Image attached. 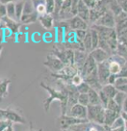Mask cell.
I'll use <instances>...</instances> for the list:
<instances>
[{
	"label": "cell",
	"mask_w": 127,
	"mask_h": 131,
	"mask_svg": "<svg viewBox=\"0 0 127 131\" xmlns=\"http://www.w3.org/2000/svg\"><path fill=\"white\" fill-rule=\"evenodd\" d=\"M102 91L107 94V96L110 98V99H114L115 96L117 95V94L119 93L117 87L115 85H110V84H107L105 86H103Z\"/></svg>",
	"instance_id": "44dd1931"
},
{
	"label": "cell",
	"mask_w": 127,
	"mask_h": 131,
	"mask_svg": "<svg viewBox=\"0 0 127 131\" xmlns=\"http://www.w3.org/2000/svg\"><path fill=\"white\" fill-rule=\"evenodd\" d=\"M119 116H120V114H119V113H116V112L111 111L109 109H105V121H104V125H103L105 130H110V127L112 126V124Z\"/></svg>",
	"instance_id": "9a60e30c"
},
{
	"label": "cell",
	"mask_w": 127,
	"mask_h": 131,
	"mask_svg": "<svg viewBox=\"0 0 127 131\" xmlns=\"http://www.w3.org/2000/svg\"><path fill=\"white\" fill-rule=\"evenodd\" d=\"M68 24H70V30L72 31H77V30H89L90 25L88 22L85 20H83L81 17H79L78 16H73L72 18H70L67 20Z\"/></svg>",
	"instance_id": "9c48e42d"
},
{
	"label": "cell",
	"mask_w": 127,
	"mask_h": 131,
	"mask_svg": "<svg viewBox=\"0 0 127 131\" xmlns=\"http://www.w3.org/2000/svg\"><path fill=\"white\" fill-rule=\"evenodd\" d=\"M43 66L47 67L50 70H52L54 73L60 72L66 66L64 65L57 57H55L52 54H48L46 56V61L43 63Z\"/></svg>",
	"instance_id": "277c9868"
},
{
	"label": "cell",
	"mask_w": 127,
	"mask_h": 131,
	"mask_svg": "<svg viewBox=\"0 0 127 131\" xmlns=\"http://www.w3.org/2000/svg\"><path fill=\"white\" fill-rule=\"evenodd\" d=\"M123 85H127V78H124V77L117 78V81H116L115 86L119 87V86H123Z\"/></svg>",
	"instance_id": "7bdbcfd3"
},
{
	"label": "cell",
	"mask_w": 127,
	"mask_h": 131,
	"mask_svg": "<svg viewBox=\"0 0 127 131\" xmlns=\"http://www.w3.org/2000/svg\"><path fill=\"white\" fill-rule=\"evenodd\" d=\"M13 124H14V123H11V124L7 127V129L5 131H14V125H13Z\"/></svg>",
	"instance_id": "816d5d0a"
},
{
	"label": "cell",
	"mask_w": 127,
	"mask_h": 131,
	"mask_svg": "<svg viewBox=\"0 0 127 131\" xmlns=\"http://www.w3.org/2000/svg\"><path fill=\"white\" fill-rule=\"evenodd\" d=\"M117 78H118L117 75L111 74L110 77H109V80H108V84H110V85H115L116 81H117Z\"/></svg>",
	"instance_id": "f6af8a7d"
},
{
	"label": "cell",
	"mask_w": 127,
	"mask_h": 131,
	"mask_svg": "<svg viewBox=\"0 0 127 131\" xmlns=\"http://www.w3.org/2000/svg\"><path fill=\"white\" fill-rule=\"evenodd\" d=\"M7 16V11H6V6L3 4H0V18H3Z\"/></svg>",
	"instance_id": "ee69618b"
},
{
	"label": "cell",
	"mask_w": 127,
	"mask_h": 131,
	"mask_svg": "<svg viewBox=\"0 0 127 131\" xmlns=\"http://www.w3.org/2000/svg\"><path fill=\"white\" fill-rule=\"evenodd\" d=\"M88 119H76L73 117H70L68 115H61V117H59L58 119V123H59V128L63 130H67L73 125H77L80 123H88Z\"/></svg>",
	"instance_id": "3957f363"
},
{
	"label": "cell",
	"mask_w": 127,
	"mask_h": 131,
	"mask_svg": "<svg viewBox=\"0 0 127 131\" xmlns=\"http://www.w3.org/2000/svg\"><path fill=\"white\" fill-rule=\"evenodd\" d=\"M94 24L97 25V26H103V27H107V28L116 29V25H117L116 16L113 15V13H111L108 10Z\"/></svg>",
	"instance_id": "5b68a950"
},
{
	"label": "cell",
	"mask_w": 127,
	"mask_h": 131,
	"mask_svg": "<svg viewBox=\"0 0 127 131\" xmlns=\"http://www.w3.org/2000/svg\"><path fill=\"white\" fill-rule=\"evenodd\" d=\"M84 2L87 5V7L90 9V10H91V9H94L96 7L98 1H96V0H84Z\"/></svg>",
	"instance_id": "60d3db41"
},
{
	"label": "cell",
	"mask_w": 127,
	"mask_h": 131,
	"mask_svg": "<svg viewBox=\"0 0 127 131\" xmlns=\"http://www.w3.org/2000/svg\"><path fill=\"white\" fill-rule=\"evenodd\" d=\"M75 32V37H76V41H83L84 39L86 37L88 30H77V31H74Z\"/></svg>",
	"instance_id": "f35d334b"
},
{
	"label": "cell",
	"mask_w": 127,
	"mask_h": 131,
	"mask_svg": "<svg viewBox=\"0 0 127 131\" xmlns=\"http://www.w3.org/2000/svg\"><path fill=\"white\" fill-rule=\"evenodd\" d=\"M1 26H2V22H1V18H0V28H1Z\"/></svg>",
	"instance_id": "11a10c76"
},
{
	"label": "cell",
	"mask_w": 127,
	"mask_h": 131,
	"mask_svg": "<svg viewBox=\"0 0 127 131\" xmlns=\"http://www.w3.org/2000/svg\"><path fill=\"white\" fill-rule=\"evenodd\" d=\"M83 82H84V78L82 77V75H81L80 73H77V74H75L73 77L71 78L70 84H71L72 86L77 88L78 86H80V85L82 84Z\"/></svg>",
	"instance_id": "4dcf8cb0"
},
{
	"label": "cell",
	"mask_w": 127,
	"mask_h": 131,
	"mask_svg": "<svg viewBox=\"0 0 127 131\" xmlns=\"http://www.w3.org/2000/svg\"><path fill=\"white\" fill-rule=\"evenodd\" d=\"M25 1H17L16 2V19L18 22L20 21V18L23 15V8H24Z\"/></svg>",
	"instance_id": "f1b7e54d"
},
{
	"label": "cell",
	"mask_w": 127,
	"mask_h": 131,
	"mask_svg": "<svg viewBox=\"0 0 127 131\" xmlns=\"http://www.w3.org/2000/svg\"><path fill=\"white\" fill-rule=\"evenodd\" d=\"M63 131H73V130H71V129H67V130H63Z\"/></svg>",
	"instance_id": "9f6ffc18"
},
{
	"label": "cell",
	"mask_w": 127,
	"mask_h": 131,
	"mask_svg": "<svg viewBox=\"0 0 127 131\" xmlns=\"http://www.w3.org/2000/svg\"><path fill=\"white\" fill-rule=\"evenodd\" d=\"M110 75L111 73L110 70H109V62L106 61L97 65V77L102 86H105L108 84Z\"/></svg>",
	"instance_id": "8992f818"
},
{
	"label": "cell",
	"mask_w": 127,
	"mask_h": 131,
	"mask_svg": "<svg viewBox=\"0 0 127 131\" xmlns=\"http://www.w3.org/2000/svg\"><path fill=\"white\" fill-rule=\"evenodd\" d=\"M66 115L70 117H73L80 119H88V110L86 106H83L81 104H75L70 110L67 111Z\"/></svg>",
	"instance_id": "52a82bcc"
},
{
	"label": "cell",
	"mask_w": 127,
	"mask_h": 131,
	"mask_svg": "<svg viewBox=\"0 0 127 131\" xmlns=\"http://www.w3.org/2000/svg\"><path fill=\"white\" fill-rule=\"evenodd\" d=\"M90 55L93 57V59H94V61L96 62L97 65L108 61L109 58H110V55L107 53L105 50L99 48V47H97L96 49H94L90 53Z\"/></svg>",
	"instance_id": "7c38bea8"
},
{
	"label": "cell",
	"mask_w": 127,
	"mask_h": 131,
	"mask_svg": "<svg viewBox=\"0 0 127 131\" xmlns=\"http://www.w3.org/2000/svg\"><path fill=\"white\" fill-rule=\"evenodd\" d=\"M105 109H109V110L114 111V112H116V113H119V114H120V113L122 112L121 107L119 106V104L116 102L114 99H110V100H109V102H108V104H107V107L105 108Z\"/></svg>",
	"instance_id": "f546056e"
},
{
	"label": "cell",
	"mask_w": 127,
	"mask_h": 131,
	"mask_svg": "<svg viewBox=\"0 0 127 131\" xmlns=\"http://www.w3.org/2000/svg\"><path fill=\"white\" fill-rule=\"evenodd\" d=\"M88 56H89V53H87L85 51H78V50L74 51V67L76 68L78 72L81 71Z\"/></svg>",
	"instance_id": "4fadbf2b"
},
{
	"label": "cell",
	"mask_w": 127,
	"mask_h": 131,
	"mask_svg": "<svg viewBox=\"0 0 127 131\" xmlns=\"http://www.w3.org/2000/svg\"><path fill=\"white\" fill-rule=\"evenodd\" d=\"M117 89L119 92H121V93H124V94H127V85H123V86H119L117 87Z\"/></svg>",
	"instance_id": "bcb514c9"
},
{
	"label": "cell",
	"mask_w": 127,
	"mask_h": 131,
	"mask_svg": "<svg viewBox=\"0 0 127 131\" xmlns=\"http://www.w3.org/2000/svg\"><path fill=\"white\" fill-rule=\"evenodd\" d=\"M1 22L5 25V28L9 29L14 34H17L19 31L20 22H18L16 19H12V18H10L8 16H5L3 18H1Z\"/></svg>",
	"instance_id": "5bb4252c"
},
{
	"label": "cell",
	"mask_w": 127,
	"mask_h": 131,
	"mask_svg": "<svg viewBox=\"0 0 127 131\" xmlns=\"http://www.w3.org/2000/svg\"><path fill=\"white\" fill-rule=\"evenodd\" d=\"M84 81L86 82L87 84L90 87V89H93V90L96 91V92L102 90L103 86L100 84L98 77H97V70H94L93 73L89 74L88 76H86L84 78Z\"/></svg>",
	"instance_id": "8fae6325"
},
{
	"label": "cell",
	"mask_w": 127,
	"mask_h": 131,
	"mask_svg": "<svg viewBox=\"0 0 127 131\" xmlns=\"http://www.w3.org/2000/svg\"><path fill=\"white\" fill-rule=\"evenodd\" d=\"M97 70V64H96V62L93 59V57L89 54V56L87 58L85 64L83 66L82 70H81V71H80L79 73L82 75L83 78H85L86 76H88V75L90 73H93L94 70Z\"/></svg>",
	"instance_id": "30bf717a"
},
{
	"label": "cell",
	"mask_w": 127,
	"mask_h": 131,
	"mask_svg": "<svg viewBox=\"0 0 127 131\" xmlns=\"http://www.w3.org/2000/svg\"><path fill=\"white\" fill-rule=\"evenodd\" d=\"M2 119H4V109L0 108V121H2Z\"/></svg>",
	"instance_id": "681fc988"
},
{
	"label": "cell",
	"mask_w": 127,
	"mask_h": 131,
	"mask_svg": "<svg viewBox=\"0 0 127 131\" xmlns=\"http://www.w3.org/2000/svg\"><path fill=\"white\" fill-rule=\"evenodd\" d=\"M121 109H122V112L127 113V97H126V99L124 100V102H123L122 106H121Z\"/></svg>",
	"instance_id": "7dc6e473"
},
{
	"label": "cell",
	"mask_w": 127,
	"mask_h": 131,
	"mask_svg": "<svg viewBox=\"0 0 127 131\" xmlns=\"http://www.w3.org/2000/svg\"><path fill=\"white\" fill-rule=\"evenodd\" d=\"M2 50H3V43L0 42V55H1V53H2Z\"/></svg>",
	"instance_id": "f5cc1de1"
},
{
	"label": "cell",
	"mask_w": 127,
	"mask_h": 131,
	"mask_svg": "<svg viewBox=\"0 0 127 131\" xmlns=\"http://www.w3.org/2000/svg\"><path fill=\"white\" fill-rule=\"evenodd\" d=\"M108 62H109V70H110V73L118 76V75L120 73V71H121L123 67L120 65L119 63L114 61V60H112V59H110V58H109Z\"/></svg>",
	"instance_id": "ac0fdd59"
},
{
	"label": "cell",
	"mask_w": 127,
	"mask_h": 131,
	"mask_svg": "<svg viewBox=\"0 0 127 131\" xmlns=\"http://www.w3.org/2000/svg\"><path fill=\"white\" fill-rule=\"evenodd\" d=\"M6 11H7L8 17L12 18V19H16V2L11 1L10 3L6 5Z\"/></svg>",
	"instance_id": "4316f807"
},
{
	"label": "cell",
	"mask_w": 127,
	"mask_h": 131,
	"mask_svg": "<svg viewBox=\"0 0 127 131\" xmlns=\"http://www.w3.org/2000/svg\"><path fill=\"white\" fill-rule=\"evenodd\" d=\"M38 18H39V15L37 13H35L33 15H30V16H22L19 22L23 23V24H30V23L36 22L38 20Z\"/></svg>",
	"instance_id": "83f0119b"
},
{
	"label": "cell",
	"mask_w": 127,
	"mask_h": 131,
	"mask_svg": "<svg viewBox=\"0 0 127 131\" xmlns=\"http://www.w3.org/2000/svg\"><path fill=\"white\" fill-rule=\"evenodd\" d=\"M1 81H2V80H1V79H0V83H1Z\"/></svg>",
	"instance_id": "6f0895ef"
},
{
	"label": "cell",
	"mask_w": 127,
	"mask_h": 131,
	"mask_svg": "<svg viewBox=\"0 0 127 131\" xmlns=\"http://www.w3.org/2000/svg\"><path fill=\"white\" fill-rule=\"evenodd\" d=\"M77 16L83 20L90 23V9L87 7L84 0H78V14Z\"/></svg>",
	"instance_id": "2e32d148"
},
{
	"label": "cell",
	"mask_w": 127,
	"mask_h": 131,
	"mask_svg": "<svg viewBox=\"0 0 127 131\" xmlns=\"http://www.w3.org/2000/svg\"><path fill=\"white\" fill-rule=\"evenodd\" d=\"M111 131H126V128H125V126H122L119 127V128H116V129H113V130Z\"/></svg>",
	"instance_id": "f907efd6"
},
{
	"label": "cell",
	"mask_w": 127,
	"mask_h": 131,
	"mask_svg": "<svg viewBox=\"0 0 127 131\" xmlns=\"http://www.w3.org/2000/svg\"><path fill=\"white\" fill-rule=\"evenodd\" d=\"M35 10L39 16H43L46 14V7H45V1H33Z\"/></svg>",
	"instance_id": "cb8c5ba5"
},
{
	"label": "cell",
	"mask_w": 127,
	"mask_h": 131,
	"mask_svg": "<svg viewBox=\"0 0 127 131\" xmlns=\"http://www.w3.org/2000/svg\"><path fill=\"white\" fill-rule=\"evenodd\" d=\"M124 126H125V128H126V130H127V122H125V124H124Z\"/></svg>",
	"instance_id": "db71d44e"
},
{
	"label": "cell",
	"mask_w": 127,
	"mask_h": 131,
	"mask_svg": "<svg viewBox=\"0 0 127 131\" xmlns=\"http://www.w3.org/2000/svg\"><path fill=\"white\" fill-rule=\"evenodd\" d=\"M125 38H127V36H126V37H125Z\"/></svg>",
	"instance_id": "680465c9"
},
{
	"label": "cell",
	"mask_w": 127,
	"mask_h": 131,
	"mask_svg": "<svg viewBox=\"0 0 127 131\" xmlns=\"http://www.w3.org/2000/svg\"><path fill=\"white\" fill-rule=\"evenodd\" d=\"M41 88H43L47 93H48V97L43 100V107L46 112L49 111L50 105L54 100H59L61 103V111L62 115H66L67 113V101H68V94L66 90V84L63 86V89L60 91L55 90L54 88H51L50 86L46 85L44 83H41Z\"/></svg>",
	"instance_id": "6da1fadb"
},
{
	"label": "cell",
	"mask_w": 127,
	"mask_h": 131,
	"mask_svg": "<svg viewBox=\"0 0 127 131\" xmlns=\"http://www.w3.org/2000/svg\"><path fill=\"white\" fill-rule=\"evenodd\" d=\"M120 117L122 118L124 122H127V113H125V112H121V113H120Z\"/></svg>",
	"instance_id": "c3c4849f"
},
{
	"label": "cell",
	"mask_w": 127,
	"mask_h": 131,
	"mask_svg": "<svg viewBox=\"0 0 127 131\" xmlns=\"http://www.w3.org/2000/svg\"><path fill=\"white\" fill-rule=\"evenodd\" d=\"M98 94H99V97H100V101H101V104H102V106L104 107V108H106L107 104H108L109 100H110V98L107 96V94H105V93H104L102 90L99 91Z\"/></svg>",
	"instance_id": "8d00e7d4"
},
{
	"label": "cell",
	"mask_w": 127,
	"mask_h": 131,
	"mask_svg": "<svg viewBox=\"0 0 127 131\" xmlns=\"http://www.w3.org/2000/svg\"><path fill=\"white\" fill-rule=\"evenodd\" d=\"M108 10H109L111 13H113V15L115 16H118L119 15H120V14L123 12L119 1H109Z\"/></svg>",
	"instance_id": "ffe728a7"
},
{
	"label": "cell",
	"mask_w": 127,
	"mask_h": 131,
	"mask_svg": "<svg viewBox=\"0 0 127 131\" xmlns=\"http://www.w3.org/2000/svg\"><path fill=\"white\" fill-rule=\"evenodd\" d=\"M126 97H127L126 94L121 93V92H119V93L117 94V95L115 96V98H114V100H115L116 102L119 104V106L121 107V106H122L123 102H124V100L126 99Z\"/></svg>",
	"instance_id": "e575fe53"
},
{
	"label": "cell",
	"mask_w": 127,
	"mask_h": 131,
	"mask_svg": "<svg viewBox=\"0 0 127 131\" xmlns=\"http://www.w3.org/2000/svg\"><path fill=\"white\" fill-rule=\"evenodd\" d=\"M126 131H127V130H126Z\"/></svg>",
	"instance_id": "91938a15"
},
{
	"label": "cell",
	"mask_w": 127,
	"mask_h": 131,
	"mask_svg": "<svg viewBox=\"0 0 127 131\" xmlns=\"http://www.w3.org/2000/svg\"><path fill=\"white\" fill-rule=\"evenodd\" d=\"M90 32V38H91V45H93V50L94 49H96L98 47V45H99V41H100V39H99V35L97 31L96 30H94V28H91L90 27L89 28ZM91 50V51H93Z\"/></svg>",
	"instance_id": "603a6c76"
},
{
	"label": "cell",
	"mask_w": 127,
	"mask_h": 131,
	"mask_svg": "<svg viewBox=\"0 0 127 131\" xmlns=\"http://www.w3.org/2000/svg\"><path fill=\"white\" fill-rule=\"evenodd\" d=\"M10 84H11L10 79H4L1 81V83H0V100L8 96Z\"/></svg>",
	"instance_id": "d6986e66"
},
{
	"label": "cell",
	"mask_w": 127,
	"mask_h": 131,
	"mask_svg": "<svg viewBox=\"0 0 127 131\" xmlns=\"http://www.w3.org/2000/svg\"><path fill=\"white\" fill-rule=\"evenodd\" d=\"M45 7H46V14L52 16L55 10V0H46Z\"/></svg>",
	"instance_id": "836d02e7"
},
{
	"label": "cell",
	"mask_w": 127,
	"mask_h": 131,
	"mask_svg": "<svg viewBox=\"0 0 127 131\" xmlns=\"http://www.w3.org/2000/svg\"><path fill=\"white\" fill-rule=\"evenodd\" d=\"M124 124H125V122L123 121V119L119 116L118 119H116L115 122H114V123L112 124V126L110 127V130H113V129H116V128H119V127H122L124 126Z\"/></svg>",
	"instance_id": "d590c367"
},
{
	"label": "cell",
	"mask_w": 127,
	"mask_h": 131,
	"mask_svg": "<svg viewBox=\"0 0 127 131\" xmlns=\"http://www.w3.org/2000/svg\"><path fill=\"white\" fill-rule=\"evenodd\" d=\"M88 110V121L99 125H104L105 121V108L102 105H89Z\"/></svg>",
	"instance_id": "7a4b0ae2"
},
{
	"label": "cell",
	"mask_w": 127,
	"mask_h": 131,
	"mask_svg": "<svg viewBox=\"0 0 127 131\" xmlns=\"http://www.w3.org/2000/svg\"><path fill=\"white\" fill-rule=\"evenodd\" d=\"M11 122H9L7 119H2L0 121V131H5L7 129V127L11 124Z\"/></svg>",
	"instance_id": "b9f144b4"
},
{
	"label": "cell",
	"mask_w": 127,
	"mask_h": 131,
	"mask_svg": "<svg viewBox=\"0 0 127 131\" xmlns=\"http://www.w3.org/2000/svg\"><path fill=\"white\" fill-rule=\"evenodd\" d=\"M63 0H56L55 1V10H54V13L52 16L54 17V19H58L59 17V14L61 12L62 6H63Z\"/></svg>",
	"instance_id": "d6a6232c"
},
{
	"label": "cell",
	"mask_w": 127,
	"mask_h": 131,
	"mask_svg": "<svg viewBox=\"0 0 127 131\" xmlns=\"http://www.w3.org/2000/svg\"><path fill=\"white\" fill-rule=\"evenodd\" d=\"M88 95H89V100H90V104L89 105H102L101 101H100L98 92L90 89V92L88 93Z\"/></svg>",
	"instance_id": "7402d4cb"
},
{
	"label": "cell",
	"mask_w": 127,
	"mask_h": 131,
	"mask_svg": "<svg viewBox=\"0 0 127 131\" xmlns=\"http://www.w3.org/2000/svg\"><path fill=\"white\" fill-rule=\"evenodd\" d=\"M4 119L12 123H26V119L22 117V115L12 108L4 109Z\"/></svg>",
	"instance_id": "ba28073f"
},
{
	"label": "cell",
	"mask_w": 127,
	"mask_h": 131,
	"mask_svg": "<svg viewBox=\"0 0 127 131\" xmlns=\"http://www.w3.org/2000/svg\"><path fill=\"white\" fill-rule=\"evenodd\" d=\"M71 16H76L78 14V0H72V4H71Z\"/></svg>",
	"instance_id": "ab89813d"
},
{
	"label": "cell",
	"mask_w": 127,
	"mask_h": 131,
	"mask_svg": "<svg viewBox=\"0 0 127 131\" xmlns=\"http://www.w3.org/2000/svg\"><path fill=\"white\" fill-rule=\"evenodd\" d=\"M35 13H36V10H35L33 1H25L22 16H30V15H33Z\"/></svg>",
	"instance_id": "484cf974"
},
{
	"label": "cell",
	"mask_w": 127,
	"mask_h": 131,
	"mask_svg": "<svg viewBox=\"0 0 127 131\" xmlns=\"http://www.w3.org/2000/svg\"><path fill=\"white\" fill-rule=\"evenodd\" d=\"M78 104H81V105L86 107L89 106L90 100H89V95H88V94H79V96H78Z\"/></svg>",
	"instance_id": "1f68e13d"
},
{
	"label": "cell",
	"mask_w": 127,
	"mask_h": 131,
	"mask_svg": "<svg viewBox=\"0 0 127 131\" xmlns=\"http://www.w3.org/2000/svg\"><path fill=\"white\" fill-rule=\"evenodd\" d=\"M83 45H84V49H85V52L90 54L93 50V45H91V38H90V30H88L86 37L84 39V41H82Z\"/></svg>",
	"instance_id": "d4e9b609"
},
{
	"label": "cell",
	"mask_w": 127,
	"mask_h": 131,
	"mask_svg": "<svg viewBox=\"0 0 127 131\" xmlns=\"http://www.w3.org/2000/svg\"><path fill=\"white\" fill-rule=\"evenodd\" d=\"M90 87L85 81L83 82L80 86L77 87V91L79 94H88L90 92Z\"/></svg>",
	"instance_id": "74e56055"
},
{
	"label": "cell",
	"mask_w": 127,
	"mask_h": 131,
	"mask_svg": "<svg viewBox=\"0 0 127 131\" xmlns=\"http://www.w3.org/2000/svg\"><path fill=\"white\" fill-rule=\"evenodd\" d=\"M38 20L41 22V24L44 27L45 29H51L54 26V17L51 15L45 14L43 16H39Z\"/></svg>",
	"instance_id": "e0dca14e"
}]
</instances>
